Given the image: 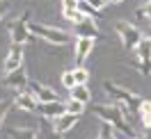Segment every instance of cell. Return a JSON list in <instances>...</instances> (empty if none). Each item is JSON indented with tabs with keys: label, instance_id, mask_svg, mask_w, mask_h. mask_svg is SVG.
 I'll return each mask as SVG.
<instances>
[{
	"label": "cell",
	"instance_id": "cell-31",
	"mask_svg": "<svg viewBox=\"0 0 151 139\" xmlns=\"http://www.w3.org/2000/svg\"><path fill=\"white\" fill-rule=\"evenodd\" d=\"M144 2H147V0H144Z\"/></svg>",
	"mask_w": 151,
	"mask_h": 139
},
{
	"label": "cell",
	"instance_id": "cell-14",
	"mask_svg": "<svg viewBox=\"0 0 151 139\" xmlns=\"http://www.w3.org/2000/svg\"><path fill=\"white\" fill-rule=\"evenodd\" d=\"M16 105H19L21 110H25V112H37L39 107V101L32 96V91H19V96H16Z\"/></svg>",
	"mask_w": 151,
	"mask_h": 139
},
{
	"label": "cell",
	"instance_id": "cell-10",
	"mask_svg": "<svg viewBox=\"0 0 151 139\" xmlns=\"http://www.w3.org/2000/svg\"><path fill=\"white\" fill-rule=\"evenodd\" d=\"M19 66H23V46L21 43H14L7 53V59H5V73H12L16 71Z\"/></svg>",
	"mask_w": 151,
	"mask_h": 139
},
{
	"label": "cell",
	"instance_id": "cell-26",
	"mask_svg": "<svg viewBox=\"0 0 151 139\" xmlns=\"http://www.w3.org/2000/svg\"><path fill=\"white\" fill-rule=\"evenodd\" d=\"M87 2H89V5H94L96 9H103L105 5H108V0H87Z\"/></svg>",
	"mask_w": 151,
	"mask_h": 139
},
{
	"label": "cell",
	"instance_id": "cell-19",
	"mask_svg": "<svg viewBox=\"0 0 151 139\" xmlns=\"http://www.w3.org/2000/svg\"><path fill=\"white\" fill-rule=\"evenodd\" d=\"M9 132L12 139H37V132L35 130H21V128H9L7 130Z\"/></svg>",
	"mask_w": 151,
	"mask_h": 139
},
{
	"label": "cell",
	"instance_id": "cell-25",
	"mask_svg": "<svg viewBox=\"0 0 151 139\" xmlns=\"http://www.w3.org/2000/svg\"><path fill=\"white\" fill-rule=\"evenodd\" d=\"M12 103L9 101H0V128H2V121H5V114L9 112Z\"/></svg>",
	"mask_w": 151,
	"mask_h": 139
},
{
	"label": "cell",
	"instance_id": "cell-4",
	"mask_svg": "<svg viewBox=\"0 0 151 139\" xmlns=\"http://www.w3.org/2000/svg\"><path fill=\"white\" fill-rule=\"evenodd\" d=\"M135 55H137V59L131 62V66L135 71H140L144 78L151 75V39L149 37L140 39V43L135 46Z\"/></svg>",
	"mask_w": 151,
	"mask_h": 139
},
{
	"label": "cell",
	"instance_id": "cell-7",
	"mask_svg": "<svg viewBox=\"0 0 151 139\" xmlns=\"http://www.w3.org/2000/svg\"><path fill=\"white\" fill-rule=\"evenodd\" d=\"M73 34L78 39L80 37H87V39H99L101 37V32H99V28H96V23L92 16H83V19L78 21L73 25Z\"/></svg>",
	"mask_w": 151,
	"mask_h": 139
},
{
	"label": "cell",
	"instance_id": "cell-13",
	"mask_svg": "<svg viewBox=\"0 0 151 139\" xmlns=\"http://www.w3.org/2000/svg\"><path fill=\"white\" fill-rule=\"evenodd\" d=\"M76 123H78V114H69V112H64L62 116H57V119H53V128L57 130V132H69V130L73 128Z\"/></svg>",
	"mask_w": 151,
	"mask_h": 139
},
{
	"label": "cell",
	"instance_id": "cell-20",
	"mask_svg": "<svg viewBox=\"0 0 151 139\" xmlns=\"http://www.w3.org/2000/svg\"><path fill=\"white\" fill-rule=\"evenodd\" d=\"M64 105H66V112H69V114H78V116H80V114L85 112V103L76 101V98H71V101H66Z\"/></svg>",
	"mask_w": 151,
	"mask_h": 139
},
{
	"label": "cell",
	"instance_id": "cell-17",
	"mask_svg": "<svg viewBox=\"0 0 151 139\" xmlns=\"http://www.w3.org/2000/svg\"><path fill=\"white\" fill-rule=\"evenodd\" d=\"M140 119H142V123H144V128H151V101H144L142 98V103H140Z\"/></svg>",
	"mask_w": 151,
	"mask_h": 139
},
{
	"label": "cell",
	"instance_id": "cell-21",
	"mask_svg": "<svg viewBox=\"0 0 151 139\" xmlns=\"http://www.w3.org/2000/svg\"><path fill=\"white\" fill-rule=\"evenodd\" d=\"M135 16H137L140 21H149V23H151V0H147L140 9L135 11Z\"/></svg>",
	"mask_w": 151,
	"mask_h": 139
},
{
	"label": "cell",
	"instance_id": "cell-2",
	"mask_svg": "<svg viewBox=\"0 0 151 139\" xmlns=\"http://www.w3.org/2000/svg\"><path fill=\"white\" fill-rule=\"evenodd\" d=\"M103 89L117 101V105H119L126 114H137V112H140L142 98H140V96H135L133 91H128V89H124V87H119V84H114V82H105Z\"/></svg>",
	"mask_w": 151,
	"mask_h": 139
},
{
	"label": "cell",
	"instance_id": "cell-1",
	"mask_svg": "<svg viewBox=\"0 0 151 139\" xmlns=\"http://www.w3.org/2000/svg\"><path fill=\"white\" fill-rule=\"evenodd\" d=\"M92 114H96L101 121L110 123L117 132H122L126 137H133V128L131 123L126 121V112L119 107V105H94L92 107Z\"/></svg>",
	"mask_w": 151,
	"mask_h": 139
},
{
	"label": "cell",
	"instance_id": "cell-8",
	"mask_svg": "<svg viewBox=\"0 0 151 139\" xmlns=\"http://www.w3.org/2000/svg\"><path fill=\"white\" fill-rule=\"evenodd\" d=\"M28 78H25V68L19 66L16 71H12V73H5V84L9 87V89H16V91H25L28 89Z\"/></svg>",
	"mask_w": 151,
	"mask_h": 139
},
{
	"label": "cell",
	"instance_id": "cell-15",
	"mask_svg": "<svg viewBox=\"0 0 151 139\" xmlns=\"http://www.w3.org/2000/svg\"><path fill=\"white\" fill-rule=\"evenodd\" d=\"M62 14H64V19L73 21V23L83 19V14L78 11V0H62Z\"/></svg>",
	"mask_w": 151,
	"mask_h": 139
},
{
	"label": "cell",
	"instance_id": "cell-9",
	"mask_svg": "<svg viewBox=\"0 0 151 139\" xmlns=\"http://www.w3.org/2000/svg\"><path fill=\"white\" fill-rule=\"evenodd\" d=\"M28 91H32V96H35L39 103H53V101H60V98H57V93L53 91L50 87H44V84L35 82V80H30V82H28Z\"/></svg>",
	"mask_w": 151,
	"mask_h": 139
},
{
	"label": "cell",
	"instance_id": "cell-27",
	"mask_svg": "<svg viewBox=\"0 0 151 139\" xmlns=\"http://www.w3.org/2000/svg\"><path fill=\"white\" fill-rule=\"evenodd\" d=\"M44 139H62V132H57V130L53 128L50 132H46V137H44Z\"/></svg>",
	"mask_w": 151,
	"mask_h": 139
},
{
	"label": "cell",
	"instance_id": "cell-22",
	"mask_svg": "<svg viewBox=\"0 0 151 139\" xmlns=\"http://www.w3.org/2000/svg\"><path fill=\"white\" fill-rule=\"evenodd\" d=\"M73 75H76V84H87V80H89V73H87L85 66H76Z\"/></svg>",
	"mask_w": 151,
	"mask_h": 139
},
{
	"label": "cell",
	"instance_id": "cell-24",
	"mask_svg": "<svg viewBox=\"0 0 151 139\" xmlns=\"http://www.w3.org/2000/svg\"><path fill=\"white\" fill-rule=\"evenodd\" d=\"M62 84H64L66 89L76 87V75H73V71H66V73H62Z\"/></svg>",
	"mask_w": 151,
	"mask_h": 139
},
{
	"label": "cell",
	"instance_id": "cell-23",
	"mask_svg": "<svg viewBox=\"0 0 151 139\" xmlns=\"http://www.w3.org/2000/svg\"><path fill=\"white\" fill-rule=\"evenodd\" d=\"M99 139H117L114 137V128L110 125V123L103 121V125H101V130H99Z\"/></svg>",
	"mask_w": 151,
	"mask_h": 139
},
{
	"label": "cell",
	"instance_id": "cell-18",
	"mask_svg": "<svg viewBox=\"0 0 151 139\" xmlns=\"http://www.w3.org/2000/svg\"><path fill=\"white\" fill-rule=\"evenodd\" d=\"M78 11H80L83 16H92V19L101 16V9H96L94 5H89L87 0H78Z\"/></svg>",
	"mask_w": 151,
	"mask_h": 139
},
{
	"label": "cell",
	"instance_id": "cell-3",
	"mask_svg": "<svg viewBox=\"0 0 151 139\" xmlns=\"http://www.w3.org/2000/svg\"><path fill=\"white\" fill-rule=\"evenodd\" d=\"M32 37H41L44 41H50V43H57V46H64L71 41V34L64 32V30L57 28H48V25H41V23H28Z\"/></svg>",
	"mask_w": 151,
	"mask_h": 139
},
{
	"label": "cell",
	"instance_id": "cell-30",
	"mask_svg": "<svg viewBox=\"0 0 151 139\" xmlns=\"http://www.w3.org/2000/svg\"><path fill=\"white\" fill-rule=\"evenodd\" d=\"M147 37H149V39H151V28H149V32H147Z\"/></svg>",
	"mask_w": 151,
	"mask_h": 139
},
{
	"label": "cell",
	"instance_id": "cell-5",
	"mask_svg": "<svg viewBox=\"0 0 151 139\" xmlns=\"http://www.w3.org/2000/svg\"><path fill=\"white\" fill-rule=\"evenodd\" d=\"M117 34H119V39H122V43H124L126 50H135V46L140 43V39L144 37L140 32V28H135V25L126 23V21H119V23H117Z\"/></svg>",
	"mask_w": 151,
	"mask_h": 139
},
{
	"label": "cell",
	"instance_id": "cell-6",
	"mask_svg": "<svg viewBox=\"0 0 151 139\" xmlns=\"http://www.w3.org/2000/svg\"><path fill=\"white\" fill-rule=\"evenodd\" d=\"M9 37H12V43H21V46L32 39V32H30V28H28V14L19 16V19L9 25Z\"/></svg>",
	"mask_w": 151,
	"mask_h": 139
},
{
	"label": "cell",
	"instance_id": "cell-29",
	"mask_svg": "<svg viewBox=\"0 0 151 139\" xmlns=\"http://www.w3.org/2000/svg\"><path fill=\"white\" fill-rule=\"evenodd\" d=\"M110 2H112V5H122L124 0H110Z\"/></svg>",
	"mask_w": 151,
	"mask_h": 139
},
{
	"label": "cell",
	"instance_id": "cell-12",
	"mask_svg": "<svg viewBox=\"0 0 151 139\" xmlns=\"http://www.w3.org/2000/svg\"><path fill=\"white\" fill-rule=\"evenodd\" d=\"M37 112H41L46 119H57V116H62L66 112V105L60 101H53V103H39Z\"/></svg>",
	"mask_w": 151,
	"mask_h": 139
},
{
	"label": "cell",
	"instance_id": "cell-11",
	"mask_svg": "<svg viewBox=\"0 0 151 139\" xmlns=\"http://www.w3.org/2000/svg\"><path fill=\"white\" fill-rule=\"evenodd\" d=\"M94 50V39H87V37H80L76 41V64L83 66L85 59L89 57V53Z\"/></svg>",
	"mask_w": 151,
	"mask_h": 139
},
{
	"label": "cell",
	"instance_id": "cell-16",
	"mask_svg": "<svg viewBox=\"0 0 151 139\" xmlns=\"http://www.w3.org/2000/svg\"><path fill=\"white\" fill-rule=\"evenodd\" d=\"M69 91H71V98L85 103V105L89 103V98H92V93H89V89H87V84H76V87H71Z\"/></svg>",
	"mask_w": 151,
	"mask_h": 139
},
{
	"label": "cell",
	"instance_id": "cell-28",
	"mask_svg": "<svg viewBox=\"0 0 151 139\" xmlns=\"http://www.w3.org/2000/svg\"><path fill=\"white\" fill-rule=\"evenodd\" d=\"M5 14H7V2H5V0H0V21H2Z\"/></svg>",
	"mask_w": 151,
	"mask_h": 139
}]
</instances>
